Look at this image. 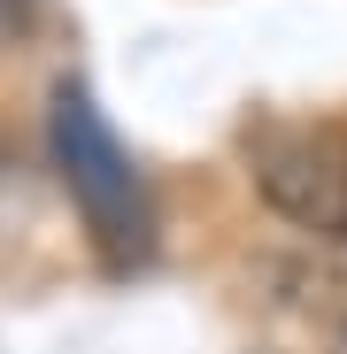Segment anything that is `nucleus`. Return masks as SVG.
<instances>
[{"instance_id":"7ed1b4c3","label":"nucleus","mask_w":347,"mask_h":354,"mask_svg":"<svg viewBox=\"0 0 347 354\" xmlns=\"http://www.w3.org/2000/svg\"><path fill=\"white\" fill-rule=\"evenodd\" d=\"M0 31H31V0H0Z\"/></svg>"},{"instance_id":"20e7f679","label":"nucleus","mask_w":347,"mask_h":354,"mask_svg":"<svg viewBox=\"0 0 347 354\" xmlns=\"http://www.w3.org/2000/svg\"><path fill=\"white\" fill-rule=\"evenodd\" d=\"M332 354H347V331H339V346H332Z\"/></svg>"},{"instance_id":"f03ea898","label":"nucleus","mask_w":347,"mask_h":354,"mask_svg":"<svg viewBox=\"0 0 347 354\" xmlns=\"http://www.w3.org/2000/svg\"><path fill=\"white\" fill-rule=\"evenodd\" d=\"M255 185L263 201L317 231V239L347 247V131L339 124H301V131H270L255 147Z\"/></svg>"},{"instance_id":"f257e3e1","label":"nucleus","mask_w":347,"mask_h":354,"mask_svg":"<svg viewBox=\"0 0 347 354\" xmlns=\"http://www.w3.org/2000/svg\"><path fill=\"white\" fill-rule=\"evenodd\" d=\"M46 139H54V169H62V193L78 201L85 231L108 270H139L154 254V193L139 162L124 154V139L108 131V115L93 108L85 85H54V115H46Z\"/></svg>"}]
</instances>
